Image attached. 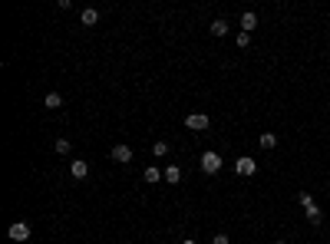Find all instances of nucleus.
<instances>
[{
	"label": "nucleus",
	"instance_id": "f257e3e1",
	"mask_svg": "<svg viewBox=\"0 0 330 244\" xmlns=\"http://www.w3.org/2000/svg\"><path fill=\"white\" fill-rule=\"evenodd\" d=\"M185 125L188 129H195V132H205L211 125V119L205 116V112H192V116H185Z\"/></svg>",
	"mask_w": 330,
	"mask_h": 244
},
{
	"label": "nucleus",
	"instance_id": "f03ea898",
	"mask_svg": "<svg viewBox=\"0 0 330 244\" xmlns=\"http://www.w3.org/2000/svg\"><path fill=\"white\" fill-rule=\"evenodd\" d=\"M10 241H17V244L30 241V224L27 221H13L10 224Z\"/></svg>",
	"mask_w": 330,
	"mask_h": 244
},
{
	"label": "nucleus",
	"instance_id": "7ed1b4c3",
	"mask_svg": "<svg viewBox=\"0 0 330 244\" xmlns=\"http://www.w3.org/2000/svg\"><path fill=\"white\" fill-rule=\"evenodd\" d=\"M218 168H221V155H218V152H205V155H201V172L215 175Z\"/></svg>",
	"mask_w": 330,
	"mask_h": 244
},
{
	"label": "nucleus",
	"instance_id": "20e7f679",
	"mask_svg": "<svg viewBox=\"0 0 330 244\" xmlns=\"http://www.w3.org/2000/svg\"><path fill=\"white\" fill-rule=\"evenodd\" d=\"M112 162L129 165V162H132V149H129V145H116V149H112Z\"/></svg>",
	"mask_w": 330,
	"mask_h": 244
},
{
	"label": "nucleus",
	"instance_id": "39448f33",
	"mask_svg": "<svg viewBox=\"0 0 330 244\" xmlns=\"http://www.w3.org/2000/svg\"><path fill=\"white\" fill-rule=\"evenodd\" d=\"M254 172H258V162H254V158H238V175H254Z\"/></svg>",
	"mask_w": 330,
	"mask_h": 244
},
{
	"label": "nucleus",
	"instance_id": "423d86ee",
	"mask_svg": "<svg viewBox=\"0 0 330 244\" xmlns=\"http://www.w3.org/2000/svg\"><path fill=\"white\" fill-rule=\"evenodd\" d=\"M254 27H258V17H254L251 10H248V13H241V33H251Z\"/></svg>",
	"mask_w": 330,
	"mask_h": 244
},
{
	"label": "nucleus",
	"instance_id": "0eeeda50",
	"mask_svg": "<svg viewBox=\"0 0 330 244\" xmlns=\"http://www.w3.org/2000/svg\"><path fill=\"white\" fill-rule=\"evenodd\" d=\"M69 168H73V178H86L89 175V165L83 162V158H73V165Z\"/></svg>",
	"mask_w": 330,
	"mask_h": 244
},
{
	"label": "nucleus",
	"instance_id": "6e6552de",
	"mask_svg": "<svg viewBox=\"0 0 330 244\" xmlns=\"http://www.w3.org/2000/svg\"><path fill=\"white\" fill-rule=\"evenodd\" d=\"M43 106H46V109H60V106H63V96H60V92H46Z\"/></svg>",
	"mask_w": 330,
	"mask_h": 244
},
{
	"label": "nucleus",
	"instance_id": "1a4fd4ad",
	"mask_svg": "<svg viewBox=\"0 0 330 244\" xmlns=\"http://www.w3.org/2000/svg\"><path fill=\"white\" fill-rule=\"evenodd\" d=\"M211 33L225 36V33H228V20H221V17H218V20H211Z\"/></svg>",
	"mask_w": 330,
	"mask_h": 244
},
{
	"label": "nucleus",
	"instance_id": "9d476101",
	"mask_svg": "<svg viewBox=\"0 0 330 244\" xmlns=\"http://www.w3.org/2000/svg\"><path fill=\"white\" fill-rule=\"evenodd\" d=\"M159 178H165V172H159L155 165H149V168H145V182H149V185H155Z\"/></svg>",
	"mask_w": 330,
	"mask_h": 244
},
{
	"label": "nucleus",
	"instance_id": "9b49d317",
	"mask_svg": "<svg viewBox=\"0 0 330 244\" xmlns=\"http://www.w3.org/2000/svg\"><path fill=\"white\" fill-rule=\"evenodd\" d=\"M258 142H261V149H274V145H277V135L274 132H261V139H258Z\"/></svg>",
	"mask_w": 330,
	"mask_h": 244
},
{
	"label": "nucleus",
	"instance_id": "f8f14e48",
	"mask_svg": "<svg viewBox=\"0 0 330 244\" xmlns=\"http://www.w3.org/2000/svg\"><path fill=\"white\" fill-rule=\"evenodd\" d=\"M178 178H182V168H178V165L165 168V182H178Z\"/></svg>",
	"mask_w": 330,
	"mask_h": 244
},
{
	"label": "nucleus",
	"instance_id": "ddd939ff",
	"mask_svg": "<svg viewBox=\"0 0 330 244\" xmlns=\"http://www.w3.org/2000/svg\"><path fill=\"white\" fill-rule=\"evenodd\" d=\"M320 218H324V214H320V208H317V205H310V208H307V221L310 224H320Z\"/></svg>",
	"mask_w": 330,
	"mask_h": 244
},
{
	"label": "nucleus",
	"instance_id": "4468645a",
	"mask_svg": "<svg viewBox=\"0 0 330 244\" xmlns=\"http://www.w3.org/2000/svg\"><path fill=\"white\" fill-rule=\"evenodd\" d=\"M56 152H60V155H69V152H73V145L66 142V139H56V145H53Z\"/></svg>",
	"mask_w": 330,
	"mask_h": 244
},
{
	"label": "nucleus",
	"instance_id": "2eb2a0df",
	"mask_svg": "<svg viewBox=\"0 0 330 244\" xmlns=\"http://www.w3.org/2000/svg\"><path fill=\"white\" fill-rule=\"evenodd\" d=\"M152 155H155V158L168 155V142H155V145H152Z\"/></svg>",
	"mask_w": 330,
	"mask_h": 244
},
{
	"label": "nucleus",
	"instance_id": "dca6fc26",
	"mask_svg": "<svg viewBox=\"0 0 330 244\" xmlns=\"http://www.w3.org/2000/svg\"><path fill=\"white\" fill-rule=\"evenodd\" d=\"M96 20H99V10H83V23H86V27H93Z\"/></svg>",
	"mask_w": 330,
	"mask_h": 244
},
{
	"label": "nucleus",
	"instance_id": "f3484780",
	"mask_svg": "<svg viewBox=\"0 0 330 244\" xmlns=\"http://www.w3.org/2000/svg\"><path fill=\"white\" fill-rule=\"evenodd\" d=\"M297 198H300V205H304V208H310V205H314V198H310V191H300Z\"/></svg>",
	"mask_w": 330,
	"mask_h": 244
},
{
	"label": "nucleus",
	"instance_id": "a211bd4d",
	"mask_svg": "<svg viewBox=\"0 0 330 244\" xmlns=\"http://www.w3.org/2000/svg\"><path fill=\"white\" fill-rule=\"evenodd\" d=\"M211 244H231V241H228V234H215V238H211Z\"/></svg>",
	"mask_w": 330,
	"mask_h": 244
},
{
	"label": "nucleus",
	"instance_id": "6ab92c4d",
	"mask_svg": "<svg viewBox=\"0 0 330 244\" xmlns=\"http://www.w3.org/2000/svg\"><path fill=\"white\" fill-rule=\"evenodd\" d=\"M251 43V33H238V46H248Z\"/></svg>",
	"mask_w": 330,
	"mask_h": 244
},
{
	"label": "nucleus",
	"instance_id": "aec40b11",
	"mask_svg": "<svg viewBox=\"0 0 330 244\" xmlns=\"http://www.w3.org/2000/svg\"><path fill=\"white\" fill-rule=\"evenodd\" d=\"M182 244H198V241H192V238H185V241H182Z\"/></svg>",
	"mask_w": 330,
	"mask_h": 244
},
{
	"label": "nucleus",
	"instance_id": "412c9836",
	"mask_svg": "<svg viewBox=\"0 0 330 244\" xmlns=\"http://www.w3.org/2000/svg\"><path fill=\"white\" fill-rule=\"evenodd\" d=\"M274 244H287V241H284V238H277V241H274Z\"/></svg>",
	"mask_w": 330,
	"mask_h": 244
},
{
	"label": "nucleus",
	"instance_id": "4be33fe9",
	"mask_svg": "<svg viewBox=\"0 0 330 244\" xmlns=\"http://www.w3.org/2000/svg\"><path fill=\"white\" fill-rule=\"evenodd\" d=\"M304 244H307V241H304Z\"/></svg>",
	"mask_w": 330,
	"mask_h": 244
}]
</instances>
